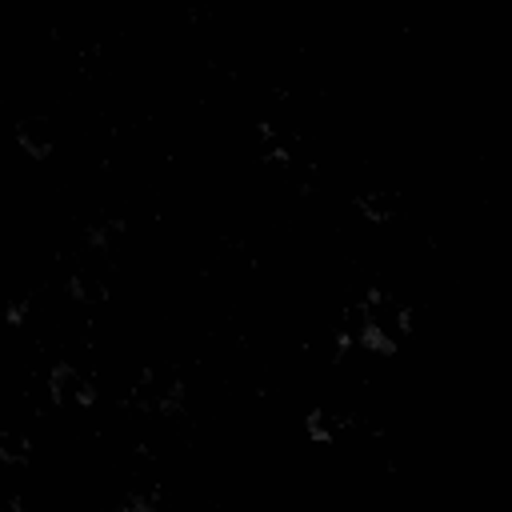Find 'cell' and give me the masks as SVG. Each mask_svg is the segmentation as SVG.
Masks as SVG:
<instances>
[{"label": "cell", "mask_w": 512, "mask_h": 512, "mask_svg": "<svg viewBox=\"0 0 512 512\" xmlns=\"http://www.w3.org/2000/svg\"><path fill=\"white\" fill-rule=\"evenodd\" d=\"M48 392H52V400H56L60 408H84V404H92L96 384H92V376H84L76 364H56L52 376H48Z\"/></svg>", "instance_id": "1"}, {"label": "cell", "mask_w": 512, "mask_h": 512, "mask_svg": "<svg viewBox=\"0 0 512 512\" xmlns=\"http://www.w3.org/2000/svg\"><path fill=\"white\" fill-rule=\"evenodd\" d=\"M16 140H20V148H24L32 160H44V156H52V148H56V124H52L48 116H28V120H20Z\"/></svg>", "instance_id": "2"}, {"label": "cell", "mask_w": 512, "mask_h": 512, "mask_svg": "<svg viewBox=\"0 0 512 512\" xmlns=\"http://www.w3.org/2000/svg\"><path fill=\"white\" fill-rule=\"evenodd\" d=\"M0 460L4 464H28L32 460V436L16 432V428H4L0 432Z\"/></svg>", "instance_id": "3"}, {"label": "cell", "mask_w": 512, "mask_h": 512, "mask_svg": "<svg viewBox=\"0 0 512 512\" xmlns=\"http://www.w3.org/2000/svg\"><path fill=\"white\" fill-rule=\"evenodd\" d=\"M116 512H160V500H148V496H128Z\"/></svg>", "instance_id": "4"}, {"label": "cell", "mask_w": 512, "mask_h": 512, "mask_svg": "<svg viewBox=\"0 0 512 512\" xmlns=\"http://www.w3.org/2000/svg\"><path fill=\"white\" fill-rule=\"evenodd\" d=\"M0 512H32V504H28L24 496H8V500L0 504Z\"/></svg>", "instance_id": "5"}]
</instances>
